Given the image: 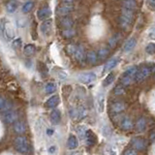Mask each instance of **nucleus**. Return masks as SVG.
Returning a JSON list of instances; mask_svg holds the SVG:
<instances>
[{
  "label": "nucleus",
  "instance_id": "nucleus-1",
  "mask_svg": "<svg viewBox=\"0 0 155 155\" xmlns=\"http://www.w3.org/2000/svg\"><path fill=\"white\" fill-rule=\"evenodd\" d=\"M15 147H16L18 151L21 153H27L30 149L28 140L23 136H18L15 139Z\"/></svg>",
  "mask_w": 155,
  "mask_h": 155
},
{
  "label": "nucleus",
  "instance_id": "nucleus-2",
  "mask_svg": "<svg viewBox=\"0 0 155 155\" xmlns=\"http://www.w3.org/2000/svg\"><path fill=\"white\" fill-rule=\"evenodd\" d=\"M0 28H1V31L3 36L5 37L6 40H12L15 37V28L13 26V24L10 21H2L1 25H0Z\"/></svg>",
  "mask_w": 155,
  "mask_h": 155
},
{
  "label": "nucleus",
  "instance_id": "nucleus-3",
  "mask_svg": "<svg viewBox=\"0 0 155 155\" xmlns=\"http://www.w3.org/2000/svg\"><path fill=\"white\" fill-rule=\"evenodd\" d=\"M150 73H151V69H150V68H148V67L140 68V70H138L137 74H136V77H135L136 81L140 82V81H143L144 80H147L149 77Z\"/></svg>",
  "mask_w": 155,
  "mask_h": 155
},
{
  "label": "nucleus",
  "instance_id": "nucleus-4",
  "mask_svg": "<svg viewBox=\"0 0 155 155\" xmlns=\"http://www.w3.org/2000/svg\"><path fill=\"white\" fill-rule=\"evenodd\" d=\"M18 114L16 113V111L14 110H6V111L2 114V118L3 120L5 121L6 123H9V124H14L16 121L18 120Z\"/></svg>",
  "mask_w": 155,
  "mask_h": 155
},
{
  "label": "nucleus",
  "instance_id": "nucleus-5",
  "mask_svg": "<svg viewBox=\"0 0 155 155\" xmlns=\"http://www.w3.org/2000/svg\"><path fill=\"white\" fill-rule=\"evenodd\" d=\"M73 9H74V6L73 4L70 2H63L61 5H59V7L57 9V13L59 16H67L68 14H70Z\"/></svg>",
  "mask_w": 155,
  "mask_h": 155
},
{
  "label": "nucleus",
  "instance_id": "nucleus-6",
  "mask_svg": "<svg viewBox=\"0 0 155 155\" xmlns=\"http://www.w3.org/2000/svg\"><path fill=\"white\" fill-rule=\"evenodd\" d=\"M96 80V75L92 72H87V73H82V74L79 75V81L84 84H91L92 81Z\"/></svg>",
  "mask_w": 155,
  "mask_h": 155
},
{
  "label": "nucleus",
  "instance_id": "nucleus-7",
  "mask_svg": "<svg viewBox=\"0 0 155 155\" xmlns=\"http://www.w3.org/2000/svg\"><path fill=\"white\" fill-rule=\"evenodd\" d=\"M70 114H71V117H77V119L82 120L87 116V110L84 107H80L79 109L72 110Z\"/></svg>",
  "mask_w": 155,
  "mask_h": 155
},
{
  "label": "nucleus",
  "instance_id": "nucleus-8",
  "mask_svg": "<svg viewBox=\"0 0 155 155\" xmlns=\"http://www.w3.org/2000/svg\"><path fill=\"white\" fill-rule=\"evenodd\" d=\"M131 144H132L133 148H135L138 151H143L147 147V143L145 140L142 138H134L131 140Z\"/></svg>",
  "mask_w": 155,
  "mask_h": 155
},
{
  "label": "nucleus",
  "instance_id": "nucleus-9",
  "mask_svg": "<svg viewBox=\"0 0 155 155\" xmlns=\"http://www.w3.org/2000/svg\"><path fill=\"white\" fill-rule=\"evenodd\" d=\"M96 109L99 114H102L105 110V94L100 92L96 97Z\"/></svg>",
  "mask_w": 155,
  "mask_h": 155
},
{
  "label": "nucleus",
  "instance_id": "nucleus-10",
  "mask_svg": "<svg viewBox=\"0 0 155 155\" xmlns=\"http://www.w3.org/2000/svg\"><path fill=\"white\" fill-rule=\"evenodd\" d=\"M74 55H75V58L77 59L78 62H79V63H84V61L86 59V54H85L84 47H82V46H78Z\"/></svg>",
  "mask_w": 155,
  "mask_h": 155
},
{
  "label": "nucleus",
  "instance_id": "nucleus-11",
  "mask_svg": "<svg viewBox=\"0 0 155 155\" xmlns=\"http://www.w3.org/2000/svg\"><path fill=\"white\" fill-rule=\"evenodd\" d=\"M52 30V21L51 19H47L41 25V31L45 36H48Z\"/></svg>",
  "mask_w": 155,
  "mask_h": 155
},
{
  "label": "nucleus",
  "instance_id": "nucleus-12",
  "mask_svg": "<svg viewBox=\"0 0 155 155\" xmlns=\"http://www.w3.org/2000/svg\"><path fill=\"white\" fill-rule=\"evenodd\" d=\"M51 15V11L48 7L41 8L40 10H38V12H37V17L39 19H41V21H44V19H47L48 18H50Z\"/></svg>",
  "mask_w": 155,
  "mask_h": 155
},
{
  "label": "nucleus",
  "instance_id": "nucleus-13",
  "mask_svg": "<svg viewBox=\"0 0 155 155\" xmlns=\"http://www.w3.org/2000/svg\"><path fill=\"white\" fill-rule=\"evenodd\" d=\"M60 103V98L58 95H53L51 96V98H48L46 102L45 106L47 107V108H55V107Z\"/></svg>",
  "mask_w": 155,
  "mask_h": 155
},
{
  "label": "nucleus",
  "instance_id": "nucleus-14",
  "mask_svg": "<svg viewBox=\"0 0 155 155\" xmlns=\"http://www.w3.org/2000/svg\"><path fill=\"white\" fill-rule=\"evenodd\" d=\"M14 130L15 132L18 135H22L25 133L26 131V126H25V123L22 122V121H18L17 120L16 122L14 123Z\"/></svg>",
  "mask_w": 155,
  "mask_h": 155
},
{
  "label": "nucleus",
  "instance_id": "nucleus-15",
  "mask_svg": "<svg viewBox=\"0 0 155 155\" xmlns=\"http://www.w3.org/2000/svg\"><path fill=\"white\" fill-rule=\"evenodd\" d=\"M85 140H86V144L89 145V147H92V145H94L97 143V136L91 130H87Z\"/></svg>",
  "mask_w": 155,
  "mask_h": 155
},
{
  "label": "nucleus",
  "instance_id": "nucleus-16",
  "mask_svg": "<svg viewBox=\"0 0 155 155\" xmlns=\"http://www.w3.org/2000/svg\"><path fill=\"white\" fill-rule=\"evenodd\" d=\"M126 106L124 103H122V102H114V103L111 105L110 109H111V111L114 114H120L122 113V111L125 110Z\"/></svg>",
  "mask_w": 155,
  "mask_h": 155
},
{
  "label": "nucleus",
  "instance_id": "nucleus-17",
  "mask_svg": "<svg viewBox=\"0 0 155 155\" xmlns=\"http://www.w3.org/2000/svg\"><path fill=\"white\" fill-rule=\"evenodd\" d=\"M137 45V40L135 38H130L129 40L126 41V43L124 44V47H123V51L125 52H129L132 50H134V48Z\"/></svg>",
  "mask_w": 155,
  "mask_h": 155
},
{
  "label": "nucleus",
  "instance_id": "nucleus-18",
  "mask_svg": "<svg viewBox=\"0 0 155 155\" xmlns=\"http://www.w3.org/2000/svg\"><path fill=\"white\" fill-rule=\"evenodd\" d=\"M134 80H135V77L130 76V75L126 74V73L124 72V74L122 75V77H121V79H120V84L123 85L124 87L128 86V85H130L131 84H132Z\"/></svg>",
  "mask_w": 155,
  "mask_h": 155
},
{
  "label": "nucleus",
  "instance_id": "nucleus-19",
  "mask_svg": "<svg viewBox=\"0 0 155 155\" xmlns=\"http://www.w3.org/2000/svg\"><path fill=\"white\" fill-rule=\"evenodd\" d=\"M51 122L53 125L58 124L61 121V114L58 110H53L51 114Z\"/></svg>",
  "mask_w": 155,
  "mask_h": 155
},
{
  "label": "nucleus",
  "instance_id": "nucleus-20",
  "mask_svg": "<svg viewBox=\"0 0 155 155\" xmlns=\"http://www.w3.org/2000/svg\"><path fill=\"white\" fill-rule=\"evenodd\" d=\"M97 60H98V53L94 51H91L89 52H87L86 54V61L91 65H94L97 63Z\"/></svg>",
  "mask_w": 155,
  "mask_h": 155
},
{
  "label": "nucleus",
  "instance_id": "nucleus-21",
  "mask_svg": "<svg viewBox=\"0 0 155 155\" xmlns=\"http://www.w3.org/2000/svg\"><path fill=\"white\" fill-rule=\"evenodd\" d=\"M131 23H132V18L126 17L124 15H121L119 17V24L122 28L127 29L131 25Z\"/></svg>",
  "mask_w": 155,
  "mask_h": 155
},
{
  "label": "nucleus",
  "instance_id": "nucleus-22",
  "mask_svg": "<svg viewBox=\"0 0 155 155\" xmlns=\"http://www.w3.org/2000/svg\"><path fill=\"white\" fill-rule=\"evenodd\" d=\"M120 126H121V128H122L123 130L125 131H129L133 128V122H132V120H131L129 117H124L122 120H121V122H120Z\"/></svg>",
  "mask_w": 155,
  "mask_h": 155
},
{
  "label": "nucleus",
  "instance_id": "nucleus-23",
  "mask_svg": "<svg viewBox=\"0 0 155 155\" xmlns=\"http://www.w3.org/2000/svg\"><path fill=\"white\" fill-rule=\"evenodd\" d=\"M118 58H111L110 61H108L106 63L105 68H104V72H109L110 70H113L114 67H116V65L118 64Z\"/></svg>",
  "mask_w": 155,
  "mask_h": 155
},
{
  "label": "nucleus",
  "instance_id": "nucleus-24",
  "mask_svg": "<svg viewBox=\"0 0 155 155\" xmlns=\"http://www.w3.org/2000/svg\"><path fill=\"white\" fill-rule=\"evenodd\" d=\"M78 144H79V143H78V139L75 137L74 135H71L69 139H68L67 140V147L69 149H76L78 147Z\"/></svg>",
  "mask_w": 155,
  "mask_h": 155
},
{
  "label": "nucleus",
  "instance_id": "nucleus-25",
  "mask_svg": "<svg viewBox=\"0 0 155 155\" xmlns=\"http://www.w3.org/2000/svg\"><path fill=\"white\" fill-rule=\"evenodd\" d=\"M145 128H147V121L144 117H140L136 122V129L138 132H143Z\"/></svg>",
  "mask_w": 155,
  "mask_h": 155
},
{
  "label": "nucleus",
  "instance_id": "nucleus-26",
  "mask_svg": "<svg viewBox=\"0 0 155 155\" xmlns=\"http://www.w3.org/2000/svg\"><path fill=\"white\" fill-rule=\"evenodd\" d=\"M122 8L135 11L136 8H137V3H136L135 0H124L122 2Z\"/></svg>",
  "mask_w": 155,
  "mask_h": 155
},
{
  "label": "nucleus",
  "instance_id": "nucleus-27",
  "mask_svg": "<svg viewBox=\"0 0 155 155\" xmlns=\"http://www.w3.org/2000/svg\"><path fill=\"white\" fill-rule=\"evenodd\" d=\"M76 131H77V134H78V136H79L80 140L85 139L86 132H87L86 127H84V126H82V125H79V126H77Z\"/></svg>",
  "mask_w": 155,
  "mask_h": 155
},
{
  "label": "nucleus",
  "instance_id": "nucleus-28",
  "mask_svg": "<svg viewBox=\"0 0 155 155\" xmlns=\"http://www.w3.org/2000/svg\"><path fill=\"white\" fill-rule=\"evenodd\" d=\"M120 37H121V35H120L119 33H116V34H114V35L113 37H110V40H109V43H108V44H109V47L111 48H115L116 45H117L118 41H119Z\"/></svg>",
  "mask_w": 155,
  "mask_h": 155
},
{
  "label": "nucleus",
  "instance_id": "nucleus-29",
  "mask_svg": "<svg viewBox=\"0 0 155 155\" xmlns=\"http://www.w3.org/2000/svg\"><path fill=\"white\" fill-rule=\"evenodd\" d=\"M18 8V2L16 0H11L6 4V10L8 13H14Z\"/></svg>",
  "mask_w": 155,
  "mask_h": 155
},
{
  "label": "nucleus",
  "instance_id": "nucleus-30",
  "mask_svg": "<svg viewBox=\"0 0 155 155\" xmlns=\"http://www.w3.org/2000/svg\"><path fill=\"white\" fill-rule=\"evenodd\" d=\"M23 51H24V53H25L27 56H31L36 52V48L34 45H32V44H28V45H26L25 47H24Z\"/></svg>",
  "mask_w": 155,
  "mask_h": 155
},
{
  "label": "nucleus",
  "instance_id": "nucleus-31",
  "mask_svg": "<svg viewBox=\"0 0 155 155\" xmlns=\"http://www.w3.org/2000/svg\"><path fill=\"white\" fill-rule=\"evenodd\" d=\"M60 24L64 28H70L73 26V19L69 17H64L60 21Z\"/></svg>",
  "mask_w": 155,
  "mask_h": 155
},
{
  "label": "nucleus",
  "instance_id": "nucleus-32",
  "mask_svg": "<svg viewBox=\"0 0 155 155\" xmlns=\"http://www.w3.org/2000/svg\"><path fill=\"white\" fill-rule=\"evenodd\" d=\"M75 35H76V31H75V29H73L72 27L65 28L64 30L62 31V36L64 38H67V39L74 37Z\"/></svg>",
  "mask_w": 155,
  "mask_h": 155
},
{
  "label": "nucleus",
  "instance_id": "nucleus-33",
  "mask_svg": "<svg viewBox=\"0 0 155 155\" xmlns=\"http://www.w3.org/2000/svg\"><path fill=\"white\" fill-rule=\"evenodd\" d=\"M98 53V58L100 60H105L107 57L109 56V48H102L99 50V51L97 52Z\"/></svg>",
  "mask_w": 155,
  "mask_h": 155
},
{
  "label": "nucleus",
  "instance_id": "nucleus-34",
  "mask_svg": "<svg viewBox=\"0 0 155 155\" xmlns=\"http://www.w3.org/2000/svg\"><path fill=\"white\" fill-rule=\"evenodd\" d=\"M56 90V84L54 82H48L45 86V91L48 94H51Z\"/></svg>",
  "mask_w": 155,
  "mask_h": 155
},
{
  "label": "nucleus",
  "instance_id": "nucleus-35",
  "mask_svg": "<svg viewBox=\"0 0 155 155\" xmlns=\"http://www.w3.org/2000/svg\"><path fill=\"white\" fill-rule=\"evenodd\" d=\"M33 7H34V2H32V1H28V2H26V3L22 6L21 11H22V13H24V14H27V13H29V12H31V10L33 9Z\"/></svg>",
  "mask_w": 155,
  "mask_h": 155
},
{
  "label": "nucleus",
  "instance_id": "nucleus-36",
  "mask_svg": "<svg viewBox=\"0 0 155 155\" xmlns=\"http://www.w3.org/2000/svg\"><path fill=\"white\" fill-rule=\"evenodd\" d=\"M114 81V73H110V74L106 77V79L104 80L103 84H104V86H108L113 84Z\"/></svg>",
  "mask_w": 155,
  "mask_h": 155
},
{
  "label": "nucleus",
  "instance_id": "nucleus-37",
  "mask_svg": "<svg viewBox=\"0 0 155 155\" xmlns=\"http://www.w3.org/2000/svg\"><path fill=\"white\" fill-rule=\"evenodd\" d=\"M145 52L150 55L155 54V43H149L148 45L145 47Z\"/></svg>",
  "mask_w": 155,
  "mask_h": 155
},
{
  "label": "nucleus",
  "instance_id": "nucleus-38",
  "mask_svg": "<svg viewBox=\"0 0 155 155\" xmlns=\"http://www.w3.org/2000/svg\"><path fill=\"white\" fill-rule=\"evenodd\" d=\"M114 95L116 96H118V95H123L125 93V88H124V86L123 85H117V86H115L114 87Z\"/></svg>",
  "mask_w": 155,
  "mask_h": 155
},
{
  "label": "nucleus",
  "instance_id": "nucleus-39",
  "mask_svg": "<svg viewBox=\"0 0 155 155\" xmlns=\"http://www.w3.org/2000/svg\"><path fill=\"white\" fill-rule=\"evenodd\" d=\"M76 50H77V46L74 45V44H70V45H68L66 48V51L69 55H74Z\"/></svg>",
  "mask_w": 155,
  "mask_h": 155
},
{
  "label": "nucleus",
  "instance_id": "nucleus-40",
  "mask_svg": "<svg viewBox=\"0 0 155 155\" xmlns=\"http://www.w3.org/2000/svg\"><path fill=\"white\" fill-rule=\"evenodd\" d=\"M121 15H124V16L128 17L130 18L133 19V17H134V11H132V10H128V9H122V14Z\"/></svg>",
  "mask_w": 155,
  "mask_h": 155
},
{
  "label": "nucleus",
  "instance_id": "nucleus-41",
  "mask_svg": "<svg viewBox=\"0 0 155 155\" xmlns=\"http://www.w3.org/2000/svg\"><path fill=\"white\" fill-rule=\"evenodd\" d=\"M138 153V150H136L135 148H128L127 150H125L123 152L124 155H136Z\"/></svg>",
  "mask_w": 155,
  "mask_h": 155
},
{
  "label": "nucleus",
  "instance_id": "nucleus-42",
  "mask_svg": "<svg viewBox=\"0 0 155 155\" xmlns=\"http://www.w3.org/2000/svg\"><path fill=\"white\" fill-rule=\"evenodd\" d=\"M148 36L150 39H152V40H155V25L151 26L148 31Z\"/></svg>",
  "mask_w": 155,
  "mask_h": 155
},
{
  "label": "nucleus",
  "instance_id": "nucleus-43",
  "mask_svg": "<svg viewBox=\"0 0 155 155\" xmlns=\"http://www.w3.org/2000/svg\"><path fill=\"white\" fill-rule=\"evenodd\" d=\"M6 107H7V101L5 100L3 97L0 96V110L6 109Z\"/></svg>",
  "mask_w": 155,
  "mask_h": 155
},
{
  "label": "nucleus",
  "instance_id": "nucleus-44",
  "mask_svg": "<svg viewBox=\"0 0 155 155\" xmlns=\"http://www.w3.org/2000/svg\"><path fill=\"white\" fill-rule=\"evenodd\" d=\"M21 40L18 38V39H17V41H15L13 43V46H14V48H18V47H21Z\"/></svg>",
  "mask_w": 155,
  "mask_h": 155
},
{
  "label": "nucleus",
  "instance_id": "nucleus-45",
  "mask_svg": "<svg viewBox=\"0 0 155 155\" xmlns=\"http://www.w3.org/2000/svg\"><path fill=\"white\" fill-rule=\"evenodd\" d=\"M147 5H149V6L155 7V0H147Z\"/></svg>",
  "mask_w": 155,
  "mask_h": 155
},
{
  "label": "nucleus",
  "instance_id": "nucleus-46",
  "mask_svg": "<svg viewBox=\"0 0 155 155\" xmlns=\"http://www.w3.org/2000/svg\"><path fill=\"white\" fill-rule=\"evenodd\" d=\"M55 150H56V147H51L50 148H48V152L53 153V152H55Z\"/></svg>",
  "mask_w": 155,
  "mask_h": 155
},
{
  "label": "nucleus",
  "instance_id": "nucleus-47",
  "mask_svg": "<svg viewBox=\"0 0 155 155\" xmlns=\"http://www.w3.org/2000/svg\"><path fill=\"white\" fill-rule=\"evenodd\" d=\"M52 133H53V131L51 129H48L47 130V134L48 135H52Z\"/></svg>",
  "mask_w": 155,
  "mask_h": 155
},
{
  "label": "nucleus",
  "instance_id": "nucleus-48",
  "mask_svg": "<svg viewBox=\"0 0 155 155\" xmlns=\"http://www.w3.org/2000/svg\"><path fill=\"white\" fill-rule=\"evenodd\" d=\"M74 0H63V2H70V3H72Z\"/></svg>",
  "mask_w": 155,
  "mask_h": 155
}]
</instances>
